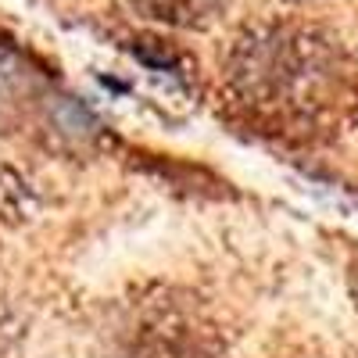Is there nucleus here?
Returning a JSON list of instances; mask_svg holds the SVG:
<instances>
[{
  "mask_svg": "<svg viewBox=\"0 0 358 358\" xmlns=\"http://www.w3.org/2000/svg\"><path fill=\"white\" fill-rule=\"evenodd\" d=\"M226 97L265 133H315L351 97V65L322 29L265 22L229 50Z\"/></svg>",
  "mask_w": 358,
  "mask_h": 358,
  "instance_id": "obj_1",
  "label": "nucleus"
},
{
  "mask_svg": "<svg viewBox=\"0 0 358 358\" xmlns=\"http://www.w3.org/2000/svg\"><path fill=\"white\" fill-rule=\"evenodd\" d=\"M129 8L143 18L172 29H204L226 15L229 0H129Z\"/></svg>",
  "mask_w": 358,
  "mask_h": 358,
  "instance_id": "obj_2",
  "label": "nucleus"
},
{
  "mask_svg": "<svg viewBox=\"0 0 358 358\" xmlns=\"http://www.w3.org/2000/svg\"><path fill=\"white\" fill-rule=\"evenodd\" d=\"M25 72H29V65L22 62V54L8 43H0V101L15 94V86L25 79Z\"/></svg>",
  "mask_w": 358,
  "mask_h": 358,
  "instance_id": "obj_3",
  "label": "nucleus"
}]
</instances>
